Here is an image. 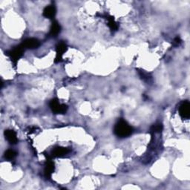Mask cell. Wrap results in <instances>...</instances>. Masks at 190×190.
<instances>
[{"instance_id":"cell-3","label":"cell","mask_w":190,"mask_h":190,"mask_svg":"<svg viewBox=\"0 0 190 190\" xmlns=\"http://www.w3.org/2000/svg\"><path fill=\"white\" fill-rule=\"evenodd\" d=\"M190 108L189 102H184L180 107V114L183 118H189L190 115Z\"/></svg>"},{"instance_id":"cell-5","label":"cell","mask_w":190,"mask_h":190,"mask_svg":"<svg viewBox=\"0 0 190 190\" xmlns=\"http://www.w3.org/2000/svg\"><path fill=\"white\" fill-rule=\"evenodd\" d=\"M5 138L11 144H15L17 143V134L13 130H6L5 131Z\"/></svg>"},{"instance_id":"cell-2","label":"cell","mask_w":190,"mask_h":190,"mask_svg":"<svg viewBox=\"0 0 190 190\" xmlns=\"http://www.w3.org/2000/svg\"><path fill=\"white\" fill-rule=\"evenodd\" d=\"M50 107L55 113H63L66 110V106L60 104L56 100H53L50 103Z\"/></svg>"},{"instance_id":"cell-10","label":"cell","mask_w":190,"mask_h":190,"mask_svg":"<svg viewBox=\"0 0 190 190\" xmlns=\"http://www.w3.org/2000/svg\"><path fill=\"white\" fill-rule=\"evenodd\" d=\"M17 155V153L15 152L13 150H11V149H9V150H7L5 153V158H7L8 160H12L13 159L14 157H16Z\"/></svg>"},{"instance_id":"cell-8","label":"cell","mask_w":190,"mask_h":190,"mask_svg":"<svg viewBox=\"0 0 190 190\" xmlns=\"http://www.w3.org/2000/svg\"><path fill=\"white\" fill-rule=\"evenodd\" d=\"M60 26L56 22H54L52 24L51 27H50V34L51 35L56 36L60 33Z\"/></svg>"},{"instance_id":"cell-9","label":"cell","mask_w":190,"mask_h":190,"mask_svg":"<svg viewBox=\"0 0 190 190\" xmlns=\"http://www.w3.org/2000/svg\"><path fill=\"white\" fill-rule=\"evenodd\" d=\"M68 152V150L65 148H57L54 151V155L56 157L62 156Z\"/></svg>"},{"instance_id":"cell-11","label":"cell","mask_w":190,"mask_h":190,"mask_svg":"<svg viewBox=\"0 0 190 190\" xmlns=\"http://www.w3.org/2000/svg\"><path fill=\"white\" fill-rule=\"evenodd\" d=\"M66 50V45L64 43H60L57 46V56L58 57H61L62 54L64 53Z\"/></svg>"},{"instance_id":"cell-7","label":"cell","mask_w":190,"mask_h":190,"mask_svg":"<svg viewBox=\"0 0 190 190\" xmlns=\"http://www.w3.org/2000/svg\"><path fill=\"white\" fill-rule=\"evenodd\" d=\"M22 54H23V47L17 48L11 50V52L10 53V56L13 60H17L22 56Z\"/></svg>"},{"instance_id":"cell-6","label":"cell","mask_w":190,"mask_h":190,"mask_svg":"<svg viewBox=\"0 0 190 190\" xmlns=\"http://www.w3.org/2000/svg\"><path fill=\"white\" fill-rule=\"evenodd\" d=\"M55 14H56V8L54 6L52 5L48 6V7H46L43 11L44 17L48 18V19H51V18L54 17Z\"/></svg>"},{"instance_id":"cell-1","label":"cell","mask_w":190,"mask_h":190,"mask_svg":"<svg viewBox=\"0 0 190 190\" xmlns=\"http://www.w3.org/2000/svg\"><path fill=\"white\" fill-rule=\"evenodd\" d=\"M114 133L120 137H126L132 133V128L126 121L121 120L117 123L114 127Z\"/></svg>"},{"instance_id":"cell-12","label":"cell","mask_w":190,"mask_h":190,"mask_svg":"<svg viewBox=\"0 0 190 190\" xmlns=\"http://www.w3.org/2000/svg\"><path fill=\"white\" fill-rule=\"evenodd\" d=\"M53 164L52 163H48L47 166H46V169H45V173L47 174L48 175H50V174L52 173V172H53Z\"/></svg>"},{"instance_id":"cell-4","label":"cell","mask_w":190,"mask_h":190,"mask_svg":"<svg viewBox=\"0 0 190 190\" xmlns=\"http://www.w3.org/2000/svg\"><path fill=\"white\" fill-rule=\"evenodd\" d=\"M40 45V42L37 40L34 39V38H31V39L26 40L23 44V48H36L38 47Z\"/></svg>"}]
</instances>
